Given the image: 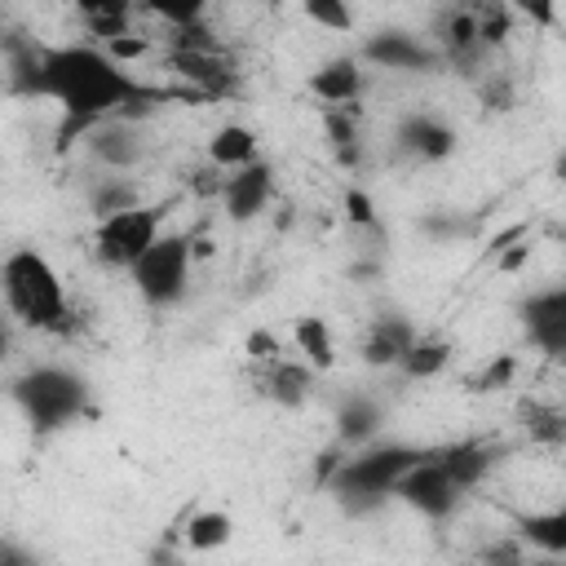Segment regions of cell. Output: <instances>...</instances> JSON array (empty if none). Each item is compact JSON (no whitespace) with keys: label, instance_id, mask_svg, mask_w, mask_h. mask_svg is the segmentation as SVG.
Here are the masks:
<instances>
[{"label":"cell","instance_id":"cell-29","mask_svg":"<svg viewBox=\"0 0 566 566\" xmlns=\"http://www.w3.org/2000/svg\"><path fill=\"white\" fill-rule=\"evenodd\" d=\"M340 212H345V221H349L354 230H376V203H371V195H367V190L349 186V190H345V199H340Z\"/></svg>","mask_w":566,"mask_h":566},{"label":"cell","instance_id":"cell-21","mask_svg":"<svg viewBox=\"0 0 566 566\" xmlns=\"http://www.w3.org/2000/svg\"><path fill=\"white\" fill-rule=\"evenodd\" d=\"M323 128H327V142H332V150H336V164L354 172V168L363 164L358 106H336V111H323Z\"/></svg>","mask_w":566,"mask_h":566},{"label":"cell","instance_id":"cell-28","mask_svg":"<svg viewBox=\"0 0 566 566\" xmlns=\"http://www.w3.org/2000/svg\"><path fill=\"white\" fill-rule=\"evenodd\" d=\"M473 9V27H478V44L491 53L495 44H504L513 35V9L509 4H469Z\"/></svg>","mask_w":566,"mask_h":566},{"label":"cell","instance_id":"cell-22","mask_svg":"<svg viewBox=\"0 0 566 566\" xmlns=\"http://www.w3.org/2000/svg\"><path fill=\"white\" fill-rule=\"evenodd\" d=\"M513 539L539 548L544 557H562V553H566V513H562V509L526 513V517H517V535H513Z\"/></svg>","mask_w":566,"mask_h":566},{"label":"cell","instance_id":"cell-42","mask_svg":"<svg viewBox=\"0 0 566 566\" xmlns=\"http://www.w3.org/2000/svg\"><path fill=\"white\" fill-rule=\"evenodd\" d=\"M526 566H566L562 557H544V562H526Z\"/></svg>","mask_w":566,"mask_h":566},{"label":"cell","instance_id":"cell-18","mask_svg":"<svg viewBox=\"0 0 566 566\" xmlns=\"http://www.w3.org/2000/svg\"><path fill=\"white\" fill-rule=\"evenodd\" d=\"M380 424H385L380 402H371L367 394H354L336 407V447H367Z\"/></svg>","mask_w":566,"mask_h":566},{"label":"cell","instance_id":"cell-4","mask_svg":"<svg viewBox=\"0 0 566 566\" xmlns=\"http://www.w3.org/2000/svg\"><path fill=\"white\" fill-rule=\"evenodd\" d=\"M9 394L35 433H57L88 407V380L71 367H31L9 385Z\"/></svg>","mask_w":566,"mask_h":566},{"label":"cell","instance_id":"cell-24","mask_svg":"<svg viewBox=\"0 0 566 566\" xmlns=\"http://www.w3.org/2000/svg\"><path fill=\"white\" fill-rule=\"evenodd\" d=\"M142 203V190H137V181H128V177H119V172H102L97 181H93V190H88V212L97 217V221H106V217H115V212H128V208H137Z\"/></svg>","mask_w":566,"mask_h":566},{"label":"cell","instance_id":"cell-10","mask_svg":"<svg viewBox=\"0 0 566 566\" xmlns=\"http://www.w3.org/2000/svg\"><path fill=\"white\" fill-rule=\"evenodd\" d=\"M522 327L539 354L562 358L566 354V287H544V292L526 296L522 301Z\"/></svg>","mask_w":566,"mask_h":566},{"label":"cell","instance_id":"cell-33","mask_svg":"<svg viewBox=\"0 0 566 566\" xmlns=\"http://www.w3.org/2000/svg\"><path fill=\"white\" fill-rule=\"evenodd\" d=\"M513 376H517V358L513 354H500L495 363L482 367V376H473V389H504Z\"/></svg>","mask_w":566,"mask_h":566},{"label":"cell","instance_id":"cell-2","mask_svg":"<svg viewBox=\"0 0 566 566\" xmlns=\"http://www.w3.org/2000/svg\"><path fill=\"white\" fill-rule=\"evenodd\" d=\"M0 296H4L9 314L35 332H66L71 327V301H66L62 274L35 248H13L0 261Z\"/></svg>","mask_w":566,"mask_h":566},{"label":"cell","instance_id":"cell-39","mask_svg":"<svg viewBox=\"0 0 566 566\" xmlns=\"http://www.w3.org/2000/svg\"><path fill=\"white\" fill-rule=\"evenodd\" d=\"M526 256H531V243H522V248H513V252H504V256H500L495 265H500V270H517V265H522Z\"/></svg>","mask_w":566,"mask_h":566},{"label":"cell","instance_id":"cell-41","mask_svg":"<svg viewBox=\"0 0 566 566\" xmlns=\"http://www.w3.org/2000/svg\"><path fill=\"white\" fill-rule=\"evenodd\" d=\"M9 345H13V336H9V323L0 318V363L9 358Z\"/></svg>","mask_w":566,"mask_h":566},{"label":"cell","instance_id":"cell-20","mask_svg":"<svg viewBox=\"0 0 566 566\" xmlns=\"http://www.w3.org/2000/svg\"><path fill=\"white\" fill-rule=\"evenodd\" d=\"M292 345H296V354L305 358L310 371H327V367L336 363L332 327H327V318H318V314H301V318L292 323Z\"/></svg>","mask_w":566,"mask_h":566},{"label":"cell","instance_id":"cell-27","mask_svg":"<svg viewBox=\"0 0 566 566\" xmlns=\"http://www.w3.org/2000/svg\"><path fill=\"white\" fill-rule=\"evenodd\" d=\"M517 420H522V429L531 433V442H548V447H562V442H566V416H562V407H553V402L522 398V402H517Z\"/></svg>","mask_w":566,"mask_h":566},{"label":"cell","instance_id":"cell-31","mask_svg":"<svg viewBox=\"0 0 566 566\" xmlns=\"http://www.w3.org/2000/svg\"><path fill=\"white\" fill-rule=\"evenodd\" d=\"M526 562H531V557H526L522 539H513V535H504V539L486 544V548H482V557H478V566H526Z\"/></svg>","mask_w":566,"mask_h":566},{"label":"cell","instance_id":"cell-38","mask_svg":"<svg viewBox=\"0 0 566 566\" xmlns=\"http://www.w3.org/2000/svg\"><path fill=\"white\" fill-rule=\"evenodd\" d=\"M150 566H186V562H181V553L172 544H155L150 548Z\"/></svg>","mask_w":566,"mask_h":566},{"label":"cell","instance_id":"cell-17","mask_svg":"<svg viewBox=\"0 0 566 566\" xmlns=\"http://www.w3.org/2000/svg\"><path fill=\"white\" fill-rule=\"evenodd\" d=\"M310 380H314V371L305 363H287V358L261 363V371H256V389L279 407H301L310 398Z\"/></svg>","mask_w":566,"mask_h":566},{"label":"cell","instance_id":"cell-11","mask_svg":"<svg viewBox=\"0 0 566 566\" xmlns=\"http://www.w3.org/2000/svg\"><path fill=\"white\" fill-rule=\"evenodd\" d=\"M168 66L186 84H195L199 93H208V97H226L239 84V71H234V62H230V53L221 44L217 49H186V53H172L168 49Z\"/></svg>","mask_w":566,"mask_h":566},{"label":"cell","instance_id":"cell-13","mask_svg":"<svg viewBox=\"0 0 566 566\" xmlns=\"http://www.w3.org/2000/svg\"><path fill=\"white\" fill-rule=\"evenodd\" d=\"M416 336H420V332L411 327L407 314H376V318L367 323V332H363L358 354H363L367 367H398Z\"/></svg>","mask_w":566,"mask_h":566},{"label":"cell","instance_id":"cell-8","mask_svg":"<svg viewBox=\"0 0 566 566\" xmlns=\"http://www.w3.org/2000/svg\"><path fill=\"white\" fill-rule=\"evenodd\" d=\"M84 150L102 172H133L146 159V133L128 119H102L88 128Z\"/></svg>","mask_w":566,"mask_h":566},{"label":"cell","instance_id":"cell-5","mask_svg":"<svg viewBox=\"0 0 566 566\" xmlns=\"http://www.w3.org/2000/svg\"><path fill=\"white\" fill-rule=\"evenodd\" d=\"M190 243H195V234H186V230L159 234V239L133 261L128 274H133V287H137V296H142L146 305L164 310V305H177V301L186 296L190 265H195Z\"/></svg>","mask_w":566,"mask_h":566},{"label":"cell","instance_id":"cell-3","mask_svg":"<svg viewBox=\"0 0 566 566\" xmlns=\"http://www.w3.org/2000/svg\"><path fill=\"white\" fill-rule=\"evenodd\" d=\"M429 455V447H411V442H376V447H358L354 455L340 460L336 478L327 482V491L340 500L345 513H367L376 509L385 495H394L398 478L407 469H416Z\"/></svg>","mask_w":566,"mask_h":566},{"label":"cell","instance_id":"cell-14","mask_svg":"<svg viewBox=\"0 0 566 566\" xmlns=\"http://www.w3.org/2000/svg\"><path fill=\"white\" fill-rule=\"evenodd\" d=\"M363 88H367V71H363L358 57H332V62H323V66L310 75V93H314L318 102H327V111H336V106H358Z\"/></svg>","mask_w":566,"mask_h":566},{"label":"cell","instance_id":"cell-23","mask_svg":"<svg viewBox=\"0 0 566 566\" xmlns=\"http://www.w3.org/2000/svg\"><path fill=\"white\" fill-rule=\"evenodd\" d=\"M75 13L88 27V35H97L102 44L128 35V22H133V4H124V0H84V4H75Z\"/></svg>","mask_w":566,"mask_h":566},{"label":"cell","instance_id":"cell-35","mask_svg":"<svg viewBox=\"0 0 566 566\" xmlns=\"http://www.w3.org/2000/svg\"><path fill=\"white\" fill-rule=\"evenodd\" d=\"M340 460H345V447H327V451L314 460V486H323V491H327V482L336 478Z\"/></svg>","mask_w":566,"mask_h":566},{"label":"cell","instance_id":"cell-15","mask_svg":"<svg viewBox=\"0 0 566 566\" xmlns=\"http://www.w3.org/2000/svg\"><path fill=\"white\" fill-rule=\"evenodd\" d=\"M455 128L447 124V119H438V115H407L402 124H398V146L402 150H411L416 159H424V164H438V159H447L451 150H455Z\"/></svg>","mask_w":566,"mask_h":566},{"label":"cell","instance_id":"cell-12","mask_svg":"<svg viewBox=\"0 0 566 566\" xmlns=\"http://www.w3.org/2000/svg\"><path fill=\"white\" fill-rule=\"evenodd\" d=\"M274 199V168L265 159L248 164V168H234L226 181H221V208L230 221H252L265 212V203Z\"/></svg>","mask_w":566,"mask_h":566},{"label":"cell","instance_id":"cell-30","mask_svg":"<svg viewBox=\"0 0 566 566\" xmlns=\"http://www.w3.org/2000/svg\"><path fill=\"white\" fill-rule=\"evenodd\" d=\"M305 18L318 22V27H327V31H349L354 27V13L345 4H336V0H310L305 4Z\"/></svg>","mask_w":566,"mask_h":566},{"label":"cell","instance_id":"cell-40","mask_svg":"<svg viewBox=\"0 0 566 566\" xmlns=\"http://www.w3.org/2000/svg\"><path fill=\"white\" fill-rule=\"evenodd\" d=\"M376 274H380L376 261H358V265H349V279H376Z\"/></svg>","mask_w":566,"mask_h":566},{"label":"cell","instance_id":"cell-16","mask_svg":"<svg viewBox=\"0 0 566 566\" xmlns=\"http://www.w3.org/2000/svg\"><path fill=\"white\" fill-rule=\"evenodd\" d=\"M495 451H500V447H491V442H482V438H469V442H455V447H438V464L447 469V478H451V482L460 486V495H464V491H473V486L491 473Z\"/></svg>","mask_w":566,"mask_h":566},{"label":"cell","instance_id":"cell-34","mask_svg":"<svg viewBox=\"0 0 566 566\" xmlns=\"http://www.w3.org/2000/svg\"><path fill=\"white\" fill-rule=\"evenodd\" d=\"M146 49H150V40H146V35H133V31H128V35H119V40H106V44H102V53H106L115 66H124V62L142 57Z\"/></svg>","mask_w":566,"mask_h":566},{"label":"cell","instance_id":"cell-9","mask_svg":"<svg viewBox=\"0 0 566 566\" xmlns=\"http://www.w3.org/2000/svg\"><path fill=\"white\" fill-rule=\"evenodd\" d=\"M358 62H371V66H385V71H438L442 66L433 44H424L420 35L398 31V27L367 35L363 49H358Z\"/></svg>","mask_w":566,"mask_h":566},{"label":"cell","instance_id":"cell-25","mask_svg":"<svg viewBox=\"0 0 566 566\" xmlns=\"http://www.w3.org/2000/svg\"><path fill=\"white\" fill-rule=\"evenodd\" d=\"M230 535H234V522H230V513H221V509H199V513L186 517V526H181V539H186V548H195V553L226 548Z\"/></svg>","mask_w":566,"mask_h":566},{"label":"cell","instance_id":"cell-36","mask_svg":"<svg viewBox=\"0 0 566 566\" xmlns=\"http://www.w3.org/2000/svg\"><path fill=\"white\" fill-rule=\"evenodd\" d=\"M0 566H40V557L18 539H0Z\"/></svg>","mask_w":566,"mask_h":566},{"label":"cell","instance_id":"cell-6","mask_svg":"<svg viewBox=\"0 0 566 566\" xmlns=\"http://www.w3.org/2000/svg\"><path fill=\"white\" fill-rule=\"evenodd\" d=\"M164 203H137L128 212H115L97 221L93 230V256L111 270H133V261L164 234Z\"/></svg>","mask_w":566,"mask_h":566},{"label":"cell","instance_id":"cell-32","mask_svg":"<svg viewBox=\"0 0 566 566\" xmlns=\"http://www.w3.org/2000/svg\"><path fill=\"white\" fill-rule=\"evenodd\" d=\"M478 93H482V102L491 111H509L513 106V80L504 71H486V80L478 84Z\"/></svg>","mask_w":566,"mask_h":566},{"label":"cell","instance_id":"cell-1","mask_svg":"<svg viewBox=\"0 0 566 566\" xmlns=\"http://www.w3.org/2000/svg\"><path fill=\"white\" fill-rule=\"evenodd\" d=\"M31 97H49L62 106L57 146H66L75 133L102 124V119H137L159 102H172V88L142 84L128 66H115L97 44H40V66Z\"/></svg>","mask_w":566,"mask_h":566},{"label":"cell","instance_id":"cell-26","mask_svg":"<svg viewBox=\"0 0 566 566\" xmlns=\"http://www.w3.org/2000/svg\"><path fill=\"white\" fill-rule=\"evenodd\" d=\"M447 363H451V340H442V336H416L411 349L402 354L398 371H402L407 380H433Z\"/></svg>","mask_w":566,"mask_h":566},{"label":"cell","instance_id":"cell-19","mask_svg":"<svg viewBox=\"0 0 566 566\" xmlns=\"http://www.w3.org/2000/svg\"><path fill=\"white\" fill-rule=\"evenodd\" d=\"M256 133L248 124H221L212 137H208V164L221 172H234V168H248L256 164Z\"/></svg>","mask_w":566,"mask_h":566},{"label":"cell","instance_id":"cell-7","mask_svg":"<svg viewBox=\"0 0 566 566\" xmlns=\"http://www.w3.org/2000/svg\"><path fill=\"white\" fill-rule=\"evenodd\" d=\"M394 495L407 504V509H416V513H424V517H433V522H442V517H451L455 509H460V486L447 478V469L438 464V447H429V455L416 464V469H407L402 478H398V486H394Z\"/></svg>","mask_w":566,"mask_h":566},{"label":"cell","instance_id":"cell-37","mask_svg":"<svg viewBox=\"0 0 566 566\" xmlns=\"http://www.w3.org/2000/svg\"><path fill=\"white\" fill-rule=\"evenodd\" d=\"M248 354H252V358H261V363L283 358V349H279V340H274L270 332H252V336H248Z\"/></svg>","mask_w":566,"mask_h":566}]
</instances>
